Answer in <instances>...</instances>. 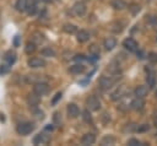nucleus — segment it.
Segmentation results:
<instances>
[{
  "label": "nucleus",
  "instance_id": "c756f323",
  "mask_svg": "<svg viewBox=\"0 0 157 146\" xmlns=\"http://www.w3.org/2000/svg\"><path fill=\"white\" fill-rule=\"evenodd\" d=\"M137 126H139V125H137V124H134V123H131V124H126L124 131H129V133L137 131Z\"/></svg>",
  "mask_w": 157,
  "mask_h": 146
},
{
  "label": "nucleus",
  "instance_id": "9d476101",
  "mask_svg": "<svg viewBox=\"0 0 157 146\" xmlns=\"http://www.w3.org/2000/svg\"><path fill=\"white\" fill-rule=\"evenodd\" d=\"M103 44H104L105 50H112V49H114L117 47V39L114 37H107L104 39Z\"/></svg>",
  "mask_w": 157,
  "mask_h": 146
},
{
  "label": "nucleus",
  "instance_id": "4be33fe9",
  "mask_svg": "<svg viewBox=\"0 0 157 146\" xmlns=\"http://www.w3.org/2000/svg\"><path fill=\"white\" fill-rule=\"evenodd\" d=\"M25 50L27 54H32L36 52V43L32 40V42H27L26 43V47H25Z\"/></svg>",
  "mask_w": 157,
  "mask_h": 146
},
{
  "label": "nucleus",
  "instance_id": "58836bf2",
  "mask_svg": "<svg viewBox=\"0 0 157 146\" xmlns=\"http://www.w3.org/2000/svg\"><path fill=\"white\" fill-rule=\"evenodd\" d=\"M34 117H36L37 119H43V118H44V113H43L42 110H39V109H36V110H34Z\"/></svg>",
  "mask_w": 157,
  "mask_h": 146
},
{
  "label": "nucleus",
  "instance_id": "b1692460",
  "mask_svg": "<svg viewBox=\"0 0 157 146\" xmlns=\"http://www.w3.org/2000/svg\"><path fill=\"white\" fill-rule=\"evenodd\" d=\"M32 39H33V42L37 44V43H42L43 40H44V36L40 33V32H34L33 34H32Z\"/></svg>",
  "mask_w": 157,
  "mask_h": 146
},
{
  "label": "nucleus",
  "instance_id": "a878e982",
  "mask_svg": "<svg viewBox=\"0 0 157 146\" xmlns=\"http://www.w3.org/2000/svg\"><path fill=\"white\" fill-rule=\"evenodd\" d=\"M115 142V139L112 135H105L102 139V145H113Z\"/></svg>",
  "mask_w": 157,
  "mask_h": 146
},
{
  "label": "nucleus",
  "instance_id": "9b49d317",
  "mask_svg": "<svg viewBox=\"0 0 157 146\" xmlns=\"http://www.w3.org/2000/svg\"><path fill=\"white\" fill-rule=\"evenodd\" d=\"M94 141H96V136L92 133L85 134L82 136V139H81V144L82 145H92V144H94Z\"/></svg>",
  "mask_w": 157,
  "mask_h": 146
},
{
  "label": "nucleus",
  "instance_id": "ddd939ff",
  "mask_svg": "<svg viewBox=\"0 0 157 146\" xmlns=\"http://www.w3.org/2000/svg\"><path fill=\"white\" fill-rule=\"evenodd\" d=\"M144 98H139V97H136L132 102H131V108L134 109V110H141L142 108H144V106H145V102L142 101Z\"/></svg>",
  "mask_w": 157,
  "mask_h": 146
},
{
  "label": "nucleus",
  "instance_id": "4468645a",
  "mask_svg": "<svg viewBox=\"0 0 157 146\" xmlns=\"http://www.w3.org/2000/svg\"><path fill=\"white\" fill-rule=\"evenodd\" d=\"M110 5H112V7H113L114 10H117V11H121V10H124V9L126 7V2H125L124 0H112Z\"/></svg>",
  "mask_w": 157,
  "mask_h": 146
},
{
  "label": "nucleus",
  "instance_id": "f704fd0d",
  "mask_svg": "<svg viewBox=\"0 0 157 146\" xmlns=\"http://www.w3.org/2000/svg\"><path fill=\"white\" fill-rule=\"evenodd\" d=\"M146 21H147L150 25L155 26V25H157V16H147Z\"/></svg>",
  "mask_w": 157,
  "mask_h": 146
},
{
  "label": "nucleus",
  "instance_id": "412c9836",
  "mask_svg": "<svg viewBox=\"0 0 157 146\" xmlns=\"http://www.w3.org/2000/svg\"><path fill=\"white\" fill-rule=\"evenodd\" d=\"M63 31H64L65 33L72 34V33H75V32L77 31V27H76L75 25H72V23H65V25L63 26Z\"/></svg>",
  "mask_w": 157,
  "mask_h": 146
},
{
  "label": "nucleus",
  "instance_id": "a18cd8bd",
  "mask_svg": "<svg viewBox=\"0 0 157 146\" xmlns=\"http://www.w3.org/2000/svg\"><path fill=\"white\" fill-rule=\"evenodd\" d=\"M43 1H44L45 4H52V2L54 1V0H43Z\"/></svg>",
  "mask_w": 157,
  "mask_h": 146
},
{
  "label": "nucleus",
  "instance_id": "bb28decb",
  "mask_svg": "<svg viewBox=\"0 0 157 146\" xmlns=\"http://www.w3.org/2000/svg\"><path fill=\"white\" fill-rule=\"evenodd\" d=\"M129 10H130V12H131V15H137L139 12H140V10H141V6L139 5V4H131L130 6H129Z\"/></svg>",
  "mask_w": 157,
  "mask_h": 146
},
{
  "label": "nucleus",
  "instance_id": "393cba45",
  "mask_svg": "<svg viewBox=\"0 0 157 146\" xmlns=\"http://www.w3.org/2000/svg\"><path fill=\"white\" fill-rule=\"evenodd\" d=\"M110 31H113V32H115V33H120V32L123 31V23H120V22H114V23H112Z\"/></svg>",
  "mask_w": 157,
  "mask_h": 146
},
{
  "label": "nucleus",
  "instance_id": "c03bdc74",
  "mask_svg": "<svg viewBox=\"0 0 157 146\" xmlns=\"http://www.w3.org/2000/svg\"><path fill=\"white\" fill-rule=\"evenodd\" d=\"M53 128H54L53 125H50V124H48V125L45 126V130H47V131H52V130H53Z\"/></svg>",
  "mask_w": 157,
  "mask_h": 146
},
{
  "label": "nucleus",
  "instance_id": "7c9ffc66",
  "mask_svg": "<svg viewBox=\"0 0 157 146\" xmlns=\"http://www.w3.org/2000/svg\"><path fill=\"white\" fill-rule=\"evenodd\" d=\"M36 12H37V6H36V4H31V5L27 6V13H28L29 16L34 15Z\"/></svg>",
  "mask_w": 157,
  "mask_h": 146
},
{
  "label": "nucleus",
  "instance_id": "a211bd4d",
  "mask_svg": "<svg viewBox=\"0 0 157 146\" xmlns=\"http://www.w3.org/2000/svg\"><path fill=\"white\" fill-rule=\"evenodd\" d=\"M4 59L6 60V63H7L9 65H12V64L16 61V54H15L13 52L9 50V52H6V53H5V56H4Z\"/></svg>",
  "mask_w": 157,
  "mask_h": 146
},
{
  "label": "nucleus",
  "instance_id": "f3484780",
  "mask_svg": "<svg viewBox=\"0 0 157 146\" xmlns=\"http://www.w3.org/2000/svg\"><path fill=\"white\" fill-rule=\"evenodd\" d=\"M76 38H77V40L80 43H85V42H87L90 39V33L87 31H85V29H81V31L77 32V37Z\"/></svg>",
  "mask_w": 157,
  "mask_h": 146
},
{
  "label": "nucleus",
  "instance_id": "1a4fd4ad",
  "mask_svg": "<svg viewBox=\"0 0 157 146\" xmlns=\"http://www.w3.org/2000/svg\"><path fill=\"white\" fill-rule=\"evenodd\" d=\"M148 88L150 87H147V86H144V85H140V86H137L136 88H135V96L136 97H139V98H145L146 96H147V93H148Z\"/></svg>",
  "mask_w": 157,
  "mask_h": 146
},
{
  "label": "nucleus",
  "instance_id": "473e14b6",
  "mask_svg": "<svg viewBox=\"0 0 157 146\" xmlns=\"http://www.w3.org/2000/svg\"><path fill=\"white\" fill-rule=\"evenodd\" d=\"M148 130H150V125L148 124H142V125L137 126V131L139 133H145V131H148Z\"/></svg>",
  "mask_w": 157,
  "mask_h": 146
},
{
  "label": "nucleus",
  "instance_id": "6e6552de",
  "mask_svg": "<svg viewBox=\"0 0 157 146\" xmlns=\"http://www.w3.org/2000/svg\"><path fill=\"white\" fill-rule=\"evenodd\" d=\"M66 110H67L69 118H77L78 114H80V109H78V107L75 103H69Z\"/></svg>",
  "mask_w": 157,
  "mask_h": 146
},
{
  "label": "nucleus",
  "instance_id": "7ed1b4c3",
  "mask_svg": "<svg viewBox=\"0 0 157 146\" xmlns=\"http://www.w3.org/2000/svg\"><path fill=\"white\" fill-rule=\"evenodd\" d=\"M33 92L38 96H44L49 92V86L45 82H36L33 86Z\"/></svg>",
  "mask_w": 157,
  "mask_h": 146
},
{
  "label": "nucleus",
  "instance_id": "dca6fc26",
  "mask_svg": "<svg viewBox=\"0 0 157 146\" xmlns=\"http://www.w3.org/2000/svg\"><path fill=\"white\" fill-rule=\"evenodd\" d=\"M27 103H28L31 107H37L38 103H39V96H38L37 93L28 94V96H27Z\"/></svg>",
  "mask_w": 157,
  "mask_h": 146
},
{
  "label": "nucleus",
  "instance_id": "20e7f679",
  "mask_svg": "<svg viewBox=\"0 0 157 146\" xmlns=\"http://www.w3.org/2000/svg\"><path fill=\"white\" fill-rule=\"evenodd\" d=\"M123 47L129 52H136L137 48H139V44L134 38H126L123 42Z\"/></svg>",
  "mask_w": 157,
  "mask_h": 146
},
{
  "label": "nucleus",
  "instance_id": "cd10ccee",
  "mask_svg": "<svg viewBox=\"0 0 157 146\" xmlns=\"http://www.w3.org/2000/svg\"><path fill=\"white\" fill-rule=\"evenodd\" d=\"M123 94H124V91H123V88H118L115 92H113L112 93V99L113 101H117V99H119L120 97H123Z\"/></svg>",
  "mask_w": 157,
  "mask_h": 146
},
{
  "label": "nucleus",
  "instance_id": "2f4dec72",
  "mask_svg": "<svg viewBox=\"0 0 157 146\" xmlns=\"http://www.w3.org/2000/svg\"><path fill=\"white\" fill-rule=\"evenodd\" d=\"M147 58H148V61H150V63H152V64H157V53L151 52V53H148Z\"/></svg>",
  "mask_w": 157,
  "mask_h": 146
},
{
  "label": "nucleus",
  "instance_id": "f03ea898",
  "mask_svg": "<svg viewBox=\"0 0 157 146\" xmlns=\"http://www.w3.org/2000/svg\"><path fill=\"white\" fill-rule=\"evenodd\" d=\"M86 106L90 110H98L101 108V101L96 96H88L86 99Z\"/></svg>",
  "mask_w": 157,
  "mask_h": 146
},
{
  "label": "nucleus",
  "instance_id": "423d86ee",
  "mask_svg": "<svg viewBox=\"0 0 157 146\" xmlns=\"http://www.w3.org/2000/svg\"><path fill=\"white\" fill-rule=\"evenodd\" d=\"M27 64H28L29 67H33V69H37V67H44V66H45V61H44L43 59H40V58H37V56L28 59Z\"/></svg>",
  "mask_w": 157,
  "mask_h": 146
},
{
  "label": "nucleus",
  "instance_id": "0eeeda50",
  "mask_svg": "<svg viewBox=\"0 0 157 146\" xmlns=\"http://www.w3.org/2000/svg\"><path fill=\"white\" fill-rule=\"evenodd\" d=\"M98 85H99V88L105 91V90H109L112 86H113V80L110 77H107V76H102L98 81Z\"/></svg>",
  "mask_w": 157,
  "mask_h": 146
},
{
  "label": "nucleus",
  "instance_id": "c9c22d12",
  "mask_svg": "<svg viewBox=\"0 0 157 146\" xmlns=\"http://www.w3.org/2000/svg\"><path fill=\"white\" fill-rule=\"evenodd\" d=\"M61 96H63V94H61V92H58V93H56V94L53 97V99H52V104H53V106H55V104H56V103L60 101Z\"/></svg>",
  "mask_w": 157,
  "mask_h": 146
},
{
  "label": "nucleus",
  "instance_id": "79ce46f5",
  "mask_svg": "<svg viewBox=\"0 0 157 146\" xmlns=\"http://www.w3.org/2000/svg\"><path fill=\"white\" fill-rule=\"evenodd\" d=\"M74 59H75L76 61H83L86 58H85V55H82V54H77V55L74 56Z\"/></svg>",
  "mask_w": 157,
  "mask_h": 146
},
{
  "label": "nucleus",
  "instance_id": "72a5a7b5",
  "mask_svg": "<svg viewBox=\"0 0 157 146\" xmlns=\"http://www.w3.org/2000/svg\"><path fill=\"white\" fill-rule=\"evenodd\" d=\"M53 119H54V123L55 124H60L61 123V114L59 112H55L54 115H53Z\"/></svg>",
  "mask_w": 157,
  "mask_h": 146
},
{
  "label": "nucleus",
  "instance_id": "a19ab883",
  "mask_svg": "<svg viewBox=\"0 0 157 146\" xmlns=\"http://www.w3.org/2000/svg\"><path fill=\"white\" fill-rule=\"evenodd\" d=\"M37 79H38L37 75H28V76H27V81H28V82H36Z\"/></svg>",
  "mask_w": 157,
  "mask_h": 146
},
{
  "label": "nucleus",
  "instance_id": "f8f14e48",
  "mask_svg": "<svg viewBox=\"0 0 157 146\" xmlns=\"http://www.w3.org/2000/svg\"><path fill=\"white\" fill-rule=\"evenodd\" d=\"M49 141V136L45 134H38L34 136L33 139V144L34 145H40V144H48Z\"/></svg>",
  "mask_w": 157,
  "mask_h": 146
},
{
  "label": "nucleus",
  "instance_id": "c85d7f7f",
  "mask_svg": "<svg viewBox=\"0 0 157 146\" xmlns=\"http://www.w3.org/2000/svg\"><path fill=\"white\" fill-rule=\"evenodd\" d=\"M88 50H90V53L92 54V55H99V47L97 45V44H92V45H90V48H88Z\"/></svg>",
  "mask_w": 157,
  "mask_h": 146
},
{
  "label": "nucleus",
  "instance_id": "de8ad7c7",
  "mask_svg": "<svg viewBox=\"0 0 157 146\" xmlns=\"http://www.w3.org/2000/svg\"><path fill=\"white\" fill-rule=\"evenodd\" d=\"M156 98H157V91H156Z\"/></svg>",
  "mask_w": 157,
  "mask_h": 146
},
{
  "label": "nucleus",
  "instance_id": "6ab92c4d",
  "mask_svg": "<svg viewBox=\"0 0 157 146\" xmlns=\"http://www.w3.org/2000/svg\"><path fill=\"white\" fill-rule=\"evenodd\" d=\"M69 71H70L71 74H75V75H76V74H81V72L85 71V66H83L82 64H75V65L70 66Z\"/></svg>",
  "mask_w": 157,
  "mask_h": 146
},
{
  "label": "nucleus",
  "instance_id": "09e8293b",
  "mask_svg": "<svg viewBox=\"0 0 157 146\" xmlns=\"http://www.w3.org/2000/svg\"><path fill=\"white\" fill-rule=\"evenodd\" d=\"M83 1H88V0H83Z\"/></svg>",
  "mask_w": 157,
  "mask_h": 146
},
{
  "label": "nucleus",
  "instance_id": "f257e3e1",
  "mask_svg": "<svg viewBox=\"0 0 157 146\" xmlns=\"http://www.w3.org/2000/svg\"><path fill=\"white\" fill-rule=\"evenodd\" d=\"M33 130H34V124H33V123H28V121L20 123V124L17 125V128H16L17 134H18V135H22V136L31 134Z\"/></svg>",
  "mask_w": 157,
  "mask_h": 146
},
{
  "label": "nucleus",
  "instance_id": "37998d69",
  "mask_svg": "<svg viewBox=\"0 0 157 146\" xmlns=\"http://www.w3.org/2000/svg\"><path fill=\"white\" fill-rule=\"evenodd\" d=\"M20 40H21V37H20V36H16V37L13 38V45H15V47H18V45H20Z\"/></svg>",
  "mask_w": 157,
  "mask_h": 146
},
{
  "label": "nucleus",
  "instance_id": "2eb2a0df",
  "mask_svg": "<svg viewBox=\"0 0 157 146\" xmlns=\"http://www.w3.org/2000/svg\"><path fill=\"white\" fill-rule=\"evenodd\" d=\"M146 82L150 88H153L156 86V74L153 71H148V74L146 76Z\"/></svg>",
  "mask_w": 157,
  "mask_h": 146
},
{
  "label": "nucleus",
  "instance_id": "4c0bfd02",
  "mask_svg": "<svg viewBox=\"0 0 157 146\" xmlns=\"http://www.w3.org/2000/svg\"><path fill=\"white\" fill-rule=\"evenodd\" d=\"M83 119H85V121H87V123H90V121H92V117H91V114H90V112L88 110H85L83 112Z\"/></svg>",
  "mask_w": 157,
  "mask_h": 146
},
{
  "label": "nucleus",
  "instance_id": "aec40b11",
  "mask_svg": "<svg viewBox=\"0 0 157 146\" xmlns=\"http://www.w3.org/2000/svg\"><path fill=\"white\" fill-rule=\"evenodd\" d=\"M27 6H28L27 0H17V1H16V5H15L16 10L20 11V12L26 11V10H27Z\"/></svg>",
  "mask_w": 157,
  "mask_h": 146
},
{
  "label": "nucleus",
  "instance_id": "ea45409f",
  "mask_svg": "<svg viewBox=\"0 0 157 146\" xmlns=\"http://www.w3.org/2000/svg\"><path fill=\"white\" fill-rule=\"evenodd\" d=\"M9 71V66L7 65H0V75H5Z\"/></svg>",
  "mask_w": 157,
  "mask_h": 146
},
{
  "label": "nucleus",
  "instance_id": "e433bc0d",
  "mask_svg": "<svg viewBox=\"0 0 157 146\" xmlns=\"http://www.w3.org/2000/svg\"><path fill=\"white\" fill-rule=\"evenodd\" d=\"M128 145L129 146H139V145H141V142L137 139H129L128 140Z\"/></svg>",
  "mask_w": 157,
  "mask_h": 146
},
{
  "label": "nucleus",
  "instance_id": "39448f33",
  "mask_svg": "<svg viewBox=\"0 0 157 146\" xmlns=\"http://www.w3.org/2000/svg\"><path fill=\"white\" fill-rule=\"evenodd\" d=\"M72 11H74V13L77 15V16H83V15L86 13V5H85V2H83V1H77V2H75L74 6H72Z\"/></svg>",
  "mask_w": 157,
  "mask_h": 146
},
{
  "label": "nucleus",
  "instance_id": "5701e85b",
  "mask_svg": "<svg viewBox=\"0 0 157 146\" xmlns=\"http://www.w3.org/2000/svg\"><path fill=\"white\" fill-rule=\"evenodd\" d=\"M42 55L43 56H47V58H52V56H55V52L50 47H47V48H43L42 49Z\"/></svg>",
  "mask_w": 157,
  "mask_h": 146
},
{
  "label": "nucleus",
  "instance_id": "49530a36",
  "mask_svg": "<svg viewBox=\"0 0 157 146\" xmlns=\"http://www.w3.org/2000/svg\"><path fill=\"white\" fill-rule=\"evenodd\" d=\"M155 125H156V128H157V117L155 118Z\"/></svg>",
  "mask_w": 157,
  "mask_h": 146
}]
</instances>
